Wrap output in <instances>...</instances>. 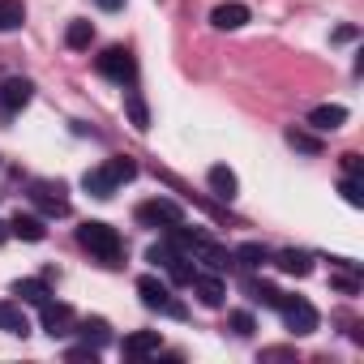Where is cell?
Returning a JSON list of instances; mask_svg holds the SVG:
<instances>
[{
	"label": "cell",
	"mask_w": 364,
	"mask_h": 364,
	"mask_svg": "<svg viewBox=\"0 0 364 364\" xmlns=\"http://www.w3.org/2000/svg\"><path fill=\"white\" fill-rule=\"evenodd\" d=\"M31 202H35L39 215H48V219H65V215H69L65 185H48V180H35V185H31Z\"/></svg>",
	"instance_id": "6"
},
{
	"label": "cell",
	"mask_w": 364,
	"mask_h": 364,
	"mask_svg": "<svg viewBox=\"0 0 364 364\" xmlns=\"http://www.w3.org/2000/svg\"><path fill=\"white\" fill-rule=\"evenodd\" d=\"M99 5H103V9H120V5H124V0H99Z\"/></svg>",
	"instance_id": "32"
},
{
	"label": "cell",
	"mask_w": 364,
	"mask_h": 364,
	"mask_svg": "<svg viewBox=\"0 0 364 364\" xmlns=\"http://www.w3.org/2000/svg\"><path fill=\"white\" fill-rule=\"evenodd\" d=\"M82 189H86L90 198H99V202H107V198L116 193V185L107 180V171H103V167H90V171L82 176Z\"/></svg>",
	"instance_id": "19"
},
{
	"label": "cell",
	"mask_w": 364,
	"mask_h": 364,
	"mask_svg": "<svg viewBox=\"0 0 364 364\" xmlns=\"http://www.w3.org/2000/svg\"><path fill=\"white\" fill-rule=\"evenodd\" d=\"M90 39H95V26L90 22H69V31H65V43L73 48V52H82V48H90Z\"/></svg>",
	"instance_id": "25"
},
{
	"label": "cell",
	"mask_w": 364,
	"mask_h": 364,
	"mask_svg": "<svg viewBox=\"0 0 364 364\" xmlns=\"http://www.w3.org/2000/svg\"><path fill=\"white\" fill-rule=\"evenodd\" d=\"M343 176L364 180V159H360V154H343Z\"/></svg>",
	"instance_id": "30"
},
{
	"label": "cell",
	"mask_w": 364,
	"mask_h": 364,
	"mask_svg": "<svg viewBox=\"0 0 364 364\" xmlns=\"http://www.w3.org/2000/svg\"><path fill=\"white\" fill-rule=\"evenodd\" d=\"M270 262V253L262 249V245H240V249H232V266H240V270H257V266H266Z\"/></svg>",
	"instance_id": "20"
},
{
	"label": "cell",
	"mask_w": 364,
	"mask_h": 364,
	"mask_svg": "<svg viewBox=\"0 0 364 364\" xmlns=\"http://www.w3.org/2000/svg\"><path fill=\"white\" fill-rule=\"evenodd\" d=\"M95 65H99L103 77H112V82H120V86H133V82H137V60H133L129 48H107Z\"/></svg>",
	"instance_id": "5"
},
{
	"label": "cell",
	"mask_w": 364,
	"mask_h": 364,
	"mask_svg": "<svg viewBox=\"0 0 364 364\" xmlns=\"http://www.w3.org/2000/svg\"><path fill=\"white\" fill-rule=\"evenodd\" d=\"M274 266H279L283 274H296V279H304V274H313V257H309L304 249H283V253L274 257Z\"/></svg>",
	"instance_id": "18"
},
{
	"label": "cell",
	"mask_w": 364,
	"mask_h": 364,
	"mask_svg": "<svg viewBox=\"0 0 364 364\" xmlns=\"http://www.w3.org/2000/svg\"><path fill=\"white\" fill-rule=\"evenodd\" d=\"M228 321H232V330H236L240 338H249V334L257 330V321H253V313H245V309H240V313H232Z\"/></svg>",
	"instance_id": "29"
},
{
	"label": "cell",
	"mask_w": 364,
	"mask_h": 364,
	"mask_svg": "<svg viewBox=\"0 0 364 364\" xmlns=\"http://www.w3.org/2000/svg\"><path fill=\"white\" fill-rule=\"evenodd\" d=\"M14 296L26 300V304H43V300H52V291H48L43 279H18V283H14Z\"/></svg>",
	"instance_id": "21"
},
{
	"label": "cell",
	"mask_w": 364,
	"mask_h": 364,
	"mask_svg": "<svg viewBox=\"0 0 364 364\" xmlns=\"http://www.w3.org/2000/svg\"><path fill=\"white\" fill-rule=\"evenodd\" d=\"M159 347H163L159 330H137V334H124V343H120V351H124V355H133V360H141V355H154Z\"/></svg>",
	"instance_id": "13"
},
{
	"label": "cell",
	"mask_w": 364,
	"mask_h": 364,
	"mask_svg": "<svg viewBox=\"0 0 364 364\" xmlns=\"http://www.w3.org/2000/svg\"><path fill=\"white\" fill-rule=\"evenodd\" d=\"M245 22H249V9L236 5V0H228V5H219V9L210 14V26H215V31H240Z\"/></svg>",
	"instance_id": "15"
},
{
	"label": "cell",
	"mask_w": 364,
	"mask_h": 364,
	"mask_svg": "<svg viewBox=\"0 0 364 364\" xmlns=\"http://www.w3.org/2000/svg\"><path fill=\"white\" fill-rule=\"evenodd\" d=\"M77 330H82V338H86L90 347H99V351H103V347L112 343V330H107V321H103V317H86V321H82Z\"/></svg>",
	"instance_id": "23"
},
{
	"label": "cell",
	"mask_w": 364,
	"mask_h": 364,
	"mask_svg": "<svg viewBox=\"0 0 364 364\" xmlns=\"http://www.w3.org/2000/svg\"><path fill=\"white\" fill-rule=\"evenodd\" d=\"M137 296H141V304L150 309V313H163V317H189V309L176 300V291H171V283H163V279H154V274H141L137 279Z\"/></svg>",
	"instance_id": "2"
},
{
	"label": "cell",
	"mask_w": 364,
	"mask_h": 364,
	"mask_svg": "<svg viewBox=\"0 0 364 364\" xmlns=\"http://www.w3.org/2000/svg\"><path fill=\"white\" fill-rule=\"evenodd\" d=\"M5 240H9V223H5V219H0V245H5Z\"/></svg>",
	"instance_id": "33"
},
{
	"label": "cell",
	"mask_w": 364,
	"mask_h": 364,
	"mask_svg": "<svg viewBox=\"0 0 364 364\" xmlns=\"http://www.w3.org/2000/svg\"><path fill=\"white\" fill-rule=\"evenodd\" d=\"M9 236L39 245V240H48V223H43L39 215H14V219H9Z\"/></svg>",
	"instance_id": "11"
},
{
	"label": "cell",
	"mask_w": 364,
	"mask_h": 364,
	"mask_svg": "<svg viewBox=\"0 0 364 364\" xmlns=\"http://www.w3.org/2000/svg\"><path fill=\"white\" fill-rule=\"evenodd\" d=\"M0 330L5 334H31V321H26V313H22V304H14V300H0Z\"/></svg>",
	"instance_id": "17"
},
{
	"label": "cell",
	"mask_w": 364,
	"mask_h": 364,
	"mask_svg": "<svg viewBox=\"0 0 364 364\" xmlns=\"http://www.w3.org/2000/svg\"><path fill=\"white\" fill-rule=\"evenodd\" d=\"M245 291H249V300H257V304H270V309H274V304H279V296H283L279 287H270V283H257V279H249V283H245Z\"/></svg>",
	"instance_id": "26"
},
{
	"label": "cell",
	"mask_w": 364,
	"mask_h": 364,
	"mask_svg": "<svg viewBox=\"0 0 364 364\" xmlns=\"http://www.w3.org/2000/svg\"><path fill=\"white\" fill-rule=\"evenodd\" d=\"M193 291H198V300L206 309H223V300H228V287L215 274H193Z\"/></svg>",
	"instance_id": "12"
},
{
	"label": "cell",
	"mask_w": 364,
	"mask_h": 364,
	"mask_svg": "<svg viewBox=\"0 0 364 364\" xmlns=\"http://www.w3.org/2000/svg\"><path fill=\"white\" fill-rule=\"evenodd\" d=\"M137 223H146V228H171V223H185V210H180L176 202H167V198H154V202H141L137 206Z\"/></svg>",
	"instance_id": "7"
},
{
	"label": "cell",
	"mask_w": 364,
	"mask_h": 364,
	"mask_svg": "<svg viewBox=\"0 0 364 364\" xmlns=\"http://www.w3.org/2000/svg\"><path fill=\"white\" fill-rule=\"evenodd\" d=\"M262 360H291V351L287 347H270V351H262Z\"/></svg>",
	"instance_id": "31"
},
{
	"label": "cell",
	"mask_w": 364,
	"mask_h": 364,
	"mask_svg": "<svg viewBox=\"0 0 364 364\" xmlns=\"http://www.w3.org/2000/svg\"><path fill=\"white\" fill-rule=\"evenodd\" d=\"M279 317H283V326H287V334H296V338H304V334H313L317 330V309L309 304V300H300V296H279Z\"/></svg>",
	"instance_id": "3"
},
{
	"label": "cell",
	"mask_w": 364,
	"mask_h": 364,
	"mask_svg": "<svg viewBox=\"0 0 364 364\" xmlns=\"http://www.w3.org/2000/svg\"><path fill=\"white\" fill-rule=\"evenodd\" d=\"M31 99H35V86L26 77H9L5 86H0V112H5V116H18Z\"/></svg>",
	"instance_id": "9"
},
{
	"label": "cell",
	"mask_w": 364,
	"mask_h": 364,
	"mask_svg": "<svg viewBox=\"0 0 364 364\" xmlns=\"http://www.w3.org/2000/svg\"><path fill=\"white\" fill-rule=\"evenodd\" d=\"M124 116H129V124H133L137 133L150 129V112H146V99H141L137 86H124Z\"/></svg>",
	"instance_id": "16"
},
{
	"label": "cell",
	"mask_w": 364,
	"mask_h": 364,
	"mask_svg": "<svg viewBox=\"0 0 364 364\" xmlns=\"http://www.w3.org/2000/svg\"><path fill=\"white\" fill-rule=\"evenodd\" d=\"M39 321H43V330H48L52 338L73 334V309L60 304V300H43V304H39Z\"/></svg>",
	"instance_id": "8"
},
{
	"label": "cell",
	"mask_w": 364,
	"mask_h": 364,
	"mask_svg": "<svg viewBox=\"0 0 364 364\" xmlns=\"http://www.w3.org/2000/svg\"><path fill=\"white\" fill-rule=\"evenodd\" d=\"M26 22V5L22 0H0V31H18Z\"/></svg>",
	"instance_id": "24"
},
{
	"label": "cell",
	"mask_w": 364,
	"mask_h": 364,
	"mask_svg": "<svg viewBox=\"0 0 364 364\" xmlns=\"http://www.w3.org/2000/svg\"><path fill=\"white\" fill-rule=\"evenodd\" d=\"M287 141H291L296 150H304V154H321V141H317L313 133H304V129H287Z\"/></svg>",
	"instance_id": "28"
},
{
	"label": "cell",
	"mask_w": 364,
	"mask_h": 364,
	"mask_svg": "<svg viewBox=\"0 0 364 364\" xmlns=\"http://www.w3.org/2000/svg\"><path fill=\"white\" fill-rule=\"evenodd\" d=\"M103 171H107L112 185L120 189V185H129V180L137 176V163H133V159H124V154H116V159H107V163H103Z\"/></svg>",
	"instance_id": "22"
},
{
	"label": "cell",
	"mask_w": 364,
	"mask_h": 364,
	"mask_svg": "<svg viewBox=\"0 0 364 364\" xmlns=\"http://www.w3.org/2000/svg\"><path fill=\"white\" fill-rule=\"evenodd\" d=\"M77 245L90 249L103 266H120V257H124V240H120V232H116L112 223H99V219H90V223L77 228Z\"/></svg>",
	"instance_id": "1"
},
{
	"label": "cell",
	"mask_w": 364,
	"mask_h": 364,
	"mask_svg": "<svg viewBox=\"0 0 364 364\" xmlns=\"http://www.w3.org/2000/svg\"><path fill=\"white\" fill-rule=\"evenodd\" d=\"M309 124H313L317 133H334V129L347 124V107H343V103H321V107L309 112Z\"/></svg>",
	"instance_id": "10"
},
{
	"label": "cell",
	"mask_w": 364,
	"mask_h": 364,
	"mask_svg": "<svg viewBox=\"0 0 364 364\" xmlns=\"http://www.w3.org/2000/svg\"><path fill=\"white\" fill-rule=\"evenodd\" d=\"M338 193H343V202H347V206H364V180H355V176H343Z\"/></svg>",
	"instance_id": "27"
},
{
	"label": "cell",
	"mask_w": 364,
	"mask_h": 364,
	"mask_svg": "<svg viewBox=\"0 0 364 364\" xmlns=\"http://www.w3.org/2000/svg\"><path fill=\"white\" fill-rule=\"evenodd\" d=\"M146 262H154V266H163L167 274H171V283H193V266H189V257L180 253L171 240L167 245H150V253H146Z\"/></svg>",
	"instance_id": "4"
},
{
	"label": "cell",
	"mask_w": 364,
	"mask_h": 364,
	"mask_svg": "<svg viewBox=\"0 0 364 364\" xmlns=\"http://www.w3.org/2000/svg\"><path fill=\"white\" fill-rule=\"evenodd\" d=\"M206 180H210V193H215L219 202H232V198L240 193L236 171H232V167H223V163H219V167H210V176H206Z\"/></svg>",
	"instance_id": "14"
}]
</instances>
